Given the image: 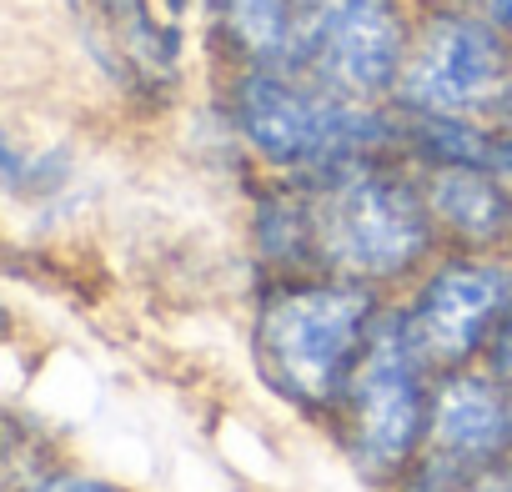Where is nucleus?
Instances as JSON below:
<instances>
[{"label": "nucleus", "mask_w": 512, "mask_h": 492, "mask_svg": "<svg viewBox=\"0 0 512 492\" xmlns=\"http://www.w3.org/2000/svg\"><path fill=\"white\" fill-rule=\"evenodd\" d=\"M256 252L277 277L402 282L437 252V221L407 156H362L317 176H272L256 196Z\"/></svg>", "instance_id": "obj_1"}, {"label": "nucleus", "mask_w": 512, "mask_h": 492, "mask_svg": "<svg viewBox=\"0 0 512 492\" xmlns=\"http://www.w3.org/2000/svg\"><path fill=\"white\" fill-rule=\"evenodd\" d=\"M221 116L231 141L272 176H317L397 151V111L387 101H357L307 71L231 66Z\"/></svg>", "instance_id": "obj_2"}, {"label": "nucleus", "mask_w": 512, "mask_h": 492, "mask_svg": "<svg viewBox=\"0 0 512 492\" xmlns=\"http://www.w3.org/2000/svg\"><path fill=\"white\" fill-rule=\"evenodd\" d=\"M382 312L377 287L322 272L277 277L251 317V362L282 402L332 417Z\"/></svg>", "instance_id": "obj_3"}, {"label": "nucleus", "mask_w": 512, "mask_h": 492, "mask_svg": "<svg viewBox=\"0 0 512 492\" xmlns=\"http://www.w3.org/2000/svg\"><path fill=\"white\" fill-rule=\"evenodd\" d=\"M437 372L417 352L402 307L382 312L357 372L337 402V432L352 467L372 482H397L427 447V412H432Z\"/></svg>", "instance_id": "obj_4"}, {"label": "nucleus", "mask_w": 512, "mask_h": 492, "mask_svg": "<svg viewBox=\"0 0 512 492\" xmlns=\"http://www.w3.org/2000/svg\"><path fill=\"white\" fill-rule=\"evenodd\" d=\"M512 96V36L477 0H432L412 21V41L392 86L402 116H487Z\"/></svg>", "instance_id": "obj_5"}, {"label": "nucleus", "mask_w": 512, "mask_h": 492, "mask_svg": "<svg viewBox=\"0 0 512 492\" xmlns=\"http://www.w3.org/2000/svg\"><path fill=\"white\" fill-rule=\"evenodd\" d=\"M507 307H512V262L502 252H452L422 272L402 317L427 367L452 372L472 367L487 352Z\"/></svg>", "instance_id": "obj_6"}, {"label": "nucleus", "mask_w": 512, "mask_h": 492, "mask_svg": "<svg viewBox=\"0 0 512 492\" xmlns=\"http://www.w3.org/2000/svg\"><path fill=\"white\" fill-rule=\"evenodd\" d=\"M412 21L407 0H302L297 71L357 101H392Z\"/></svg>", "instance_id": "obj_7"}, {"label": "nucleus", "mask_w": 512, "mask_h": 492, "mask_svg": "<svg viewBox=\"0 0 512 492\" xmlns=\"http://www.w3.org/2000/svg\"><path fill=\"white\" fill-rule=\"evenodd\" d=\"M91 66L136 106H166L181 91V36L151 0H66Z\"/></svg>", "instance_id": "obj_8"}, {"label": "nucleus", "mask_w": 512, "mask_h": 492, "mask_svg": "<svg viewBox=\"0 0 512 492\" xmlns=\"http://www.w3.org/2000/svg\"><path fill=\"white\" fill-rule=\"evenodd\" d=\"M422 452H442L462 462L512 457V392L477 362L437 372Z\"/></svg>", "instance_id": "obj_9"}, {"label": "nucleus", "mask_w": 512, "mask_h": 492, "mask_svg": "<svg viewBox=\"0 0 512 492\" xmlns=\"http://www.w3.org/2000/svg\"><path fill=\"white\" fill-rule=\"evenodd\" d=\"M437 236L452 252H507L512 246V176L492 166H417Z\"/></svg>", "instance_id": "obj_10"}, {"label": "nucleus", "mask_w": 512, "mask_h": 492, "mask_svg": "<svg viewBox=\"0 0 512 492\" xmlns=\"http://www.w3.org/2000/svg\"><path fill=\"white\" fill-rule=\"evenodd\" d=\"M211 31L226 51V66L297 71L302 0H211Z\"/></svg>", "instance_id": "obj_11"}, {"label": "nucleus", "mask_w": 512, "mask_h": 492, "mask_svg": "<svg viewBox=\"0 0 512 492\" xmlns=\"http://www.w3.org/2000/svg\"><path fill=\"white\" fill-rule=\"evenodd\" d=\"M392 487L397 492H512V457L462 462V457L422 452Z\"/></svg>", "instance_id": "obj_12"}, {"label": "nucleus", "mask_w": 512, "mask_h": 492, "mask_svg": "<svg viewBox=\"0 0 512 492\" xmlns=\"http://www.w3.org/2000/svg\"><path fill=\"white\" fill-rule=\"evenodd\" d=\"M0 181H6L11 191L41 196V191H51V181H56V166H51L46 156H26L21 146H11L6 126H0Z\"/></svg>", "instance_id": "obj_13"}, {"label": "nucleus", "mask_w": 512, "mask_h": 492, "mask_svg": "<svg viewBox=\"0 0 512 492\" xmlns=\"http://www.w3.org/2000/svg\"><path fill=\"white\" fill-rule=\"evenodd\" d=\"M11 492H126L106 477H91V472H46V477H31Z\"/></svg>", "instance_id": "obj_14"}, {"label": "nucleus", "mask_w": 512, "mask_h": 492, "mask_svg": "<svg viewBox=\"0 0 512 492\" xmlns=\"http://www.w3.org/2000/svg\"><path fill=\"white\" fill-rule=\"evenodd\" d=\"M487 372L512 392V307L502 312V322H497V332H492V342H487Z\"/></svg>", "instance_id": "obj_15"}, {"label": "nucleus", "mask_w": 512, "mask_h": 492, "mask_svg": "<svg viewBox=\"0 0 512 492\" xmlns=\"http://www.w3.org/2000/svg\"><path fill=\"white\" fill-rule=\"evenodd\" d=\"M477 6H482V11H487V16H492V21L507 31V36H512V0H477Z\"/></svg>", "instance_id": "obj_16"}, {"label": "nucleus", "mask_w": 512, "mask_h": 492, "mask_svg": "<svg viewBox=\"0 0 512 492\" xmlns=\"http://www.w3.org/2000/svg\"><path fill=\"white\" fill-rule=\"evenodd\" d=\"M6 337H11V312L0 307V342H6Z\"/></svg>", "instance_id": "obj_17"}, {"label": "nucleus", "mask_w": 512, "mask_h": 492, "mask_svg": "<svg viewBox=\"0 0 512 492\" xmlns=\"http://www.w3.org/2000/svg\"><path fill=\"white\" fill-rule=\"evenodd\" d=\"M417 6H432V0H417Z\"/></svg>", "instance_id": "obj_18"}]
</instances>
